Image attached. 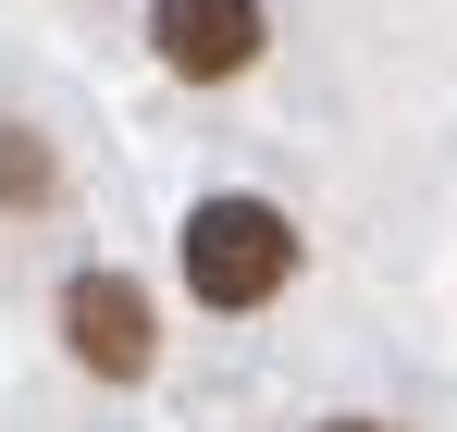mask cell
Returning a JSON list of instances; mask_svg holds the SVG:
<instances>
[{"instance_id":"obj_1","label":"cell","mask_w":457,"mask_h":432,"mask_svg":"<svg viewBox=\"0 0 457 432\" xmlns=\"http://www.w3.org/2000/svg\"><path fill=\"white\" fill-rule=\"evenodd\" d=\"M186 285L198 309H272V296L297 285V222L272 211V198H198L186 211Z\"/></svg>"},{"instance_id":"obj_2","label":"cell","mask_w":457,"mask_h":432,"mask_svg":"<svg viewBox=\"0 0 457 432\" xmlns=\"http://www.w3.org/2000/svg\"><path fill=\"white\" fill-rule=\"evenodd\" d=\"M62 346L99 383H149L161 370V309L137 296V272H75L62 285Z\"/></svg>"},{"instance_id":"obj_3","label":"cell","mask_w":457,"mask_h":432,"mask_svg":"<svg viewBox=\"0 0 457 432\" xmlns=\"http://www.w3.org/2000/svg\"><path fill=\"white\" fill-rule=\"evenodd\" d=\"M260 0H149V50L161 74H186V87H235V74L260 62Z\"/></svg>"},{"instance_id":"obj_4","label":"cell","mask_w":457,"mask_h":432,"mask_svg":"<svg viewBox=\"0 0 457 432\" xmlns=\"http://www.w3.org/2000/svg\"><path fill=\"white\" fill-rule=\"evenodd\" d=\"M50 186H62V161L37 148V124H0V211H37Z\"/></svg>"},{"instance_id":"obj_5","label":"cell","mask_w":457,"mask_h":432,"mask_svg":"<svg viewBox=\"0 0 457 432\" xmlns=\"http://www.w3.org/2000/svg\"><path fill=\"white\" fill-rule=\"evenodd\" d=\"M321 432H395V420H321Z\"/></svg>"}]
</instances>
